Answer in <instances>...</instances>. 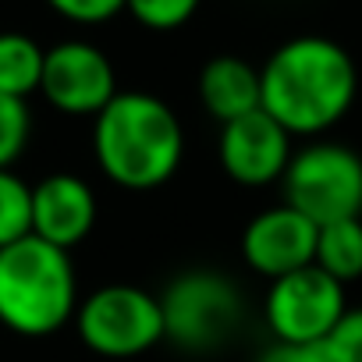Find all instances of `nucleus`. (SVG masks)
Listing matches in <instances>:
<instances>
[{
  "mask_svg": "<svg viewBox=\"0 0 362 362\" xmlns=\"http://www.w3.org/2000/svg\"><path fill=\"white\" fill-rule=\"evenodd\" d=\"M33 235V185L15 170H0V249Z\"/></svg>",
  "mask_w": 362,
  "mask_h": 362,
  "instance_id": "15",
  "label": "nucleus"
},
{
  "mask_svg": "<svg viewBox=\"0 0 362 362\" xmlns=\"http://www.w3.org/2000/svg\"><path fill=\"white\" fill-rule=\"evenodd\" d=\"M327 362H362V305H348L341 323L330 330V337L320 344Z\"/></svg>",
  "mask_w": 362,
  "mask_h": 362,
  "instance_id": "18",
  "label": "nucleus"
},
{
  "mask_svg": "<svg viewBox=\"0 0 362 362\" xmlns=\"http://www.w3.org/2000/svg\"><path fill=\"white\" fill-rule=\"evenodd\" d=\"M29 135H33L29 103L0 93V170H11V163L25 153Z\"/></svg>",
  "mask_w": 362,
  "mask_h": 362,
  "instance_id": "16",
  "label": "nucleus"
},
{
  "mask_svg": "<svg viewBox=\"0 0 362 362\" xmlns=\"http://www.w3.org/2000/svg\"><path fill=\"white\" fill-rule=\"evenodd\" d=\"M47 50L25 33H0V93L29 100L40 93Z\"/></svg>",
  "mask_w": 362,
  "mask_h": 362,
  "instance_id": "14",
  "label": "nucleus"
},
{
  "mask_svg": "<svg viewBox=\"0 0 362 362\" xmlns=\"http://www.w3.org/2000/svg\"><path fill=\"white\" fill-rule=\"evenodd\" d=\"M78 337L103 358H135L163 341L160 295L135 284H103L75 309Z\"/></svg>",
  "mask_w": 362,
  "mask_h": 362,
  "instance_id": "6",
  "label": "nucleus"
},
{
  "mask_svg": "<svg viewBox=\"0 0 362 362\" xmlns=\"http://www.w3.org/2000/svg\"><path fill=\"white\" fill-rule=\"evenodd\" d=\"M100 206L86 177L57 170L33 185V235L71 252L96 228Z\"/></svg>",
  "mask_w": 362,
  "mask_h": 362,
  "instance_id": "11",
  "label": "nucleus"
},
{
  "mask_svg": "<svg viewBox=\"0 0 362 362\" xmlns=\"http://www.w3.org/2000/svg\"><path fill=\"white\" fill-rule=\"evenodd\" d=\"M348 313L344 284L320 267H302L270 281L263 298V320L281 344H323Z\"/></svg>",
  "mask_w": 362,
  "mask_h": 362,
  "instance_id": "7",
  "label": "nucleus"
},
{
  "mask_svg": "<svg viewBox=\"0 0 362 362\" xmlns=\"http://www.w3.org/2000/svg\"><path fill=\"white\" fill-rule=\"evenodd\" d=\"M284 203L316 228L362 217V156L341 142L316 139L298 149L281 177Z\"/></svg>",
  "mask_w": 362,
  "mask_h": 362,
  "instance_id": "5",
  "label": "nucleus"
},
{
  "mask_svg": "<svg viewBox=\"0 0 362 362\" xmlns=\"http://www.w3.org/2000/svg\"><path fill=\"white\" fill-rule=\"evenodd\" d=\"M93 156L114 185L149 192L181 167L185 128L167 100L128 89L93 117Z\"/></svg>",
  "mask_w": 362,
  "mask_h": 362,
  "instance_id": "2",
  "label": "nucleus"
},
{
  "mask_svg": "<svg viewBox=\"0 0 362 362\" xmlns=\"http://www.w3.org/2000/svg\"><path fill=\"white\" fill-rule=\"evenodd\" d=\"M217 156L231 181H238L245 189H263L284 177L295 149H291V135L259 107L238 121L221 124Z\"/></svg>",
  "mask_w": 362,
  "mask_h": 362,
  "instance_id": "9",
  "label": "nucleus"
},
{
  "mask_svg": "<svg viewBox=\"0 0 362 362\" xmlns=\"http://www.w3.org/2000/svg\"><path fill=\"white\" fill-rule=\"evenodd\" d=\"M43 100L68 117H96L121 89L114 61L86 40H64L47 50L43 61Z\"/></svg>",
  "mask_w": 362,
  "mask_h": 362,
  "instance_id": "8",
  "label": "nucleus"
},
{
  "mask_svg": "<svg viewBox=\"0 0 362 362\" xmlns=\"http://www.w3.org/2000/svg\"><path fill=\"white\" fill-rule=\"evenodd\" d=\"M78 277L71 252L25 235L0 249V323L22 337H47L75 320Z\"/></svg>",
  "mask_w": 362,
  "mask_h": 362,
  "instance_id": "3",
  "label": "nucleus"
},
{
  "mask_svg": "<svg viewBox=\"0 0 362 362\" xmlns=\"http://www.w3.org/2000/svg\"><path fill=\"white\" fill-rule=\"evenodd\" d=\"M256 362H327L320 344H281L274 341Z\"/></svg>",
  "mask_w": 362,
  "mask_h": 362,
  "instance_id": "20",
  "label": "nucleus"
},
{
  "mask_svg": "<svg viewBox=\"0 0 362 362\" xmlns=\"http://www.w3.org/2000/svg\"><path fill=\"white\" fill-rule=\"evenodd\" d=\"M128 0H47V8L75 25H103L124 11Z\"/></svg>",
  "mask_w": 362,
  "mask_h": 362,
  "instance_id": "19",
  "label": "nucleus"
},
{
  "mask_svg": "<svg viewBox=\"0 0 362 362\" xmlns=\"http://www.w3.org/2000/svg\"><path fill=\"white\" fill-rule=\"evenodd\" d=\"M316 224L295 206L281 203L256 214L242 231V259L267 281L313 267L316 259Z\"/></svg>",
  "mask_w": 362,
  "mask_h": 362,
  "instance_id": "10",
  "label": "nucleus"
},
{
  "mask_svg": "<svg viewBox=\"0 0 362 362\" xmlns=\"http://www.w3.org/2000/svg\"><path fill=\"white\" fill-rule=\"evenodd\" d=\"M160 309H163V341L192 355L224 348L245 320L242 288L228 274L206 267L170 277V284L160 295Z\"/></svg>",
  "mask_w": 362,
  "mask_h": 362,
  "instance_id": "4",
  "label": "nucleus"
},
{
  "mask_svg": "<svg viewBox=\"0 0 362 362\" xmlns=\"http://www.w3.org/2000/svg\"><path fill=\"white\" fill-rule=\"evenodd\" d=\"M203 0H128L124 11L153 33H174L196 18Z\"/></svg>",
  "mask_w": 362,
  "mask_h": 362,
  "instance_id": "17",
  "label": "nucleus"
},
{
  "mask_svg": "<svg viewBox=\"0 0 362 362\" xmlns=\"http://www.w3.org/2000/svg\"><path fill=\"white\" fill-rule=\"evenodd\" d=\"M263 110L295 139L330 132L355 103L358 71L351 54L327 36H295L259 68Z\"/></svg>",
  "mask_w": 362,
  "mask_h": 362,
  "instance_id": "1",
  "label": "nucleus"
},
{
  "mask_svg": "<svg viewBox=\"0 0 362 362\" xmlns=\"http://www.w3.org/2000/svg\"><path fill=\"white\" fill-rule=\"evenodd\" d=\"M199 103L221 124L259 110L263 107L259 68L249 64L245 57H235V54L210 57L199 71Z\"/></svg>",
  "mask_w": 362,
  "mask_h": 362,
  "instance_id": "12",
  "label": "nucleus"
},
{
  "mask_svg": "<svg viewBox=\"0 0 362 362\" xmlns=\"http://www.w3.org/2000/svg\"><path fill=\"white\" fill-rule=\"evenodd\" d=\"M313 267H320L337 284L358 281L362 277V217L320 224Z\"/></svg>",
  "mask_w": 362,
  "mask_h": 362,
  "instance_id": "13",
  "label": "nucleus"
}]
</instances>
